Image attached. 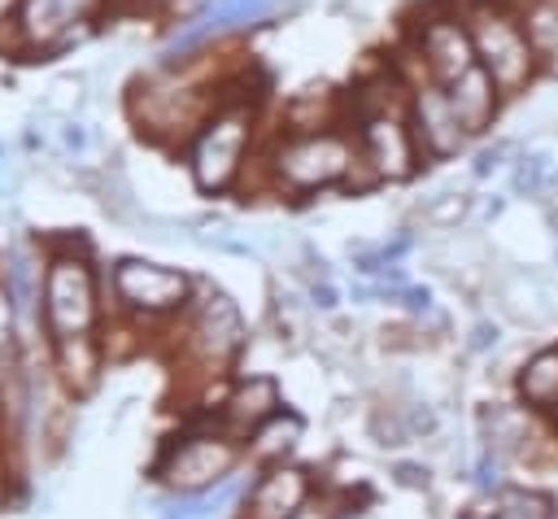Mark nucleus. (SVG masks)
<instances>
[{"label":"nucleus","mask_w":558,"mask_h":519,"mask_svg":"<svg viewBox=\"0 0 558 519\" xmlns=\"http://www.w3.org/2000/svg\"><path fill=\"white\" fill-rule=\"evenodd\" d=\"M257 126H262V92L253 87L248 70H235L227 83V96L183 144V166L201 196H227L244 188L253 170Z\"/></svg>","instance_id":"1"},{"label":"nucleus","mask_w":558,"mask_h":519,"mask_svg":"<svg viewBox=\"0 0 558 519\" xmlns=\"http://www.w3.org/2000/svg\"><path fill=\"white\" fill-rule=\"evenodd\" d=\"M353 170H357V140L349 122L318 126V131H279L270 135L266 153L253 161L257 188L292 201L349 188Z\"/></svg>","instance_id":"2"},{"label":"nucleus","mask_w":558,"mask_h":519,"mask_svg":"<svg viewBox=\"0 0 558 519\" xmlns=\"http://www.w3.org/2000/svg\"><path fill=\"white\" fill-rule=\"evenodd\" d=\"M100 270L83 236L44 240V292H39V327L48 340L100 331Z\"/></svg>","instance_id":"3"},{"label":"nucleus","mask_w":558,"mask_h":519,"mask_svg":"<svg viewBox=\"0 0 558 519\" xmlns=\"http://www.w3.org/2000/svg\"><path fill=\"white\" fill-rule=\"evenodd\" d=\"M466 31L475 39V57L480 65L493 74V83L501 87L506 100L523 96L536 79H545V65L523 31V17L514 9V0H458Z\"/></svg>","instance_id":"4"},{"label":"nucleus","mask_w":558,"mask_h":519,"mask_svg":"<svg viewBox=\"0 0 558 519\" xmlns=\"http://www.w3.org/2000/svg\"><path fill=\"white\" fill-rule=\"evenodd\" d=\"M401 57L392 61L405 79H436V83H453L458 74H466L471 65H480L475 57V39L466 31V17L458 9V0H427L418 4L405 26H401Z\"/></svg>","instance_id":"5"},{"label":"nucleus","mask_w":558,"mask_h":519,"mask_svg":"<svg viewBox=\"0 0 558 519\" xmlns=\"http://www.w3.org/2000/svg\"><path fill=\"white\" fill-rule=\"evenodd\" d=\"M248 345L244 314L222 288H196L192 305L179 318V362L201 379H227L235 358Z\"/></svg>","instance_id":"6"},{"label":"nucleus","mask_w":558,"mask_h":519,"mask_svg":"<svg viewBox=\"0 0 558 519\" xmlns=\"http://www.w3.org/2000/svg\"><path fill=\"white\" fill-rule=\"evenodd\" d=\"M109 297L113 310L135 327L179 323L196 297V279L179 266H161L148 257H118L109 266Z\"/></svg>","instance_id":"7"},{"label":"nucleus","mask_w":558,"mask_h":519,"mask_svg":"<svg viewBox=\"0 0 558 519\" xmlns=\"http://www.w3.org/2000/svg\"><path fill=\"white\" fill-rule=\"evenodd\" d=\"M244 458H248V445L240 436H231L227 427H218L214 419H205V427L183 432V436L161 445L153 475L166 488L192 497V493H209V488L227 484Z\"/></svg>","instance_id":"8"},{"label":"nucleus","mask_w":558,"mask_h":519,"mask_svg":"<svg viewBox=\"0 0 558 519\" xmlns=\"http://www.w3.org/2000/svg\"><path fill=\"white\" fill-rule=\"evenodd\" d=\"M118 13V0H17L13 9V61H48L100 31Z\"/></svg>","instance_id":"9"},{"label":"nucleus","mask_w":558,"mask_h":519,"mask_svg":"<svg viewBox=\"0 0 558 519\" xmlns=\"http://www.w3.org/2000/svg\"><path fill=\"white\" fill-rule=\"evenodd\" d=\"M405 113H410V126H414V140H418L427 166H432V161H453L458 153H466L471 135H466V126L458 122L445 83H436V79H427V74L410 79Z\"/></svg>","instance_id":"10"},{"label":"nucleus","mask_w":558,"mask_h":519,"mask_svg":"<svg viewBox=\"0 0 558 519\" xmlns=\"http://www.w3.org/2000/svg\"><path fill=\"white\" fill-rule=\"evenodd\" d=\"M314 497V475L296 462H270L240 502V519H292Z\"/></svg>","instance_id":"11"},{"label":"nucleus","mask_w":558,"mask_h":519,"mask_svg":"<svg viewBox=\"0 0 558 519\" xmlns=\"http://www.w3.org/2000/svg\"><path fill=\"white\" fill-rule=\"evenodd\" d=\"M275 410H283L279 384H275L270 375H248V379H235V384L222 393V401H218V410H214V423L227 427L231 436L248 440Z\"/></svg>","instance_id":"12"},{"label":"nucleus","mask_w":558,"mask_h":519,"mask_svg":"<svg viewBox=\"0 0 558 519\" xmlns=\"http://www.w3.org/2000/svg\"><path fill=\"white\" fill-rule=\"evenodd\" d=\"M48 362H52L57 384H61L70 397H87V393L100 384V375H105L109 349H105L100 331L61 336V340H48Z\"/></svg>","instance_id":"13"},{"label":"nucleus","mask_w":558,"mask_h":519,"mask_svg":"<svg viewBox=\"0 0 558 519\" xmlns=\"http://www.w3.org/2000/svg\"><path fill=\"white\" fill-rule=\"evenodd\" d=\"M445 92H449L453 113H458V122L466 126L471 140L484 135L488 126H497L506 96H501V87L493 83V74H488L484 65H471L466 74H458L453 83H445Z\"/></svg>","instance_id":"14"},{"label":"nucleus","mask_w":558,"mask_h":519,"mask_svg":"<svg viewBox=\"0 0 558 519\" xmlns=\"http://www.w3.org/2000/svg\"><path fill=\"white\" fill-rule=\"evenodd\" d=\"M514 388H519V397H523L527 410H554V401H558V345L536 349L519 366Z\"/></svg>","instance_id":"15"},{"label":"nucleus","mask_w":558,"mask_h":519,"mask_svg":"<svg viewBox=\"0 0 558 519\" xmlns=\"http://www.w3.org/2000/svg\"><path fill=\"white\" fill-rule=\"evenodd\" d=\"M301 432H305V423H301V414H292V410H275L244 445H248V458L253 462H283L296 445H301Z\"/></svg>","instance_id":"16"},{"label":"nucleus","mask_w":558,"mask_h":519,"mask_svg":"<svg viewBox=\"0 0 558 519\" xmlns=\"http://www.w3.org/2000/svg\"><path fill=\"white\" fill-rule=\"evenodd\" d=\"M22 358H26V336H22V314L13 301V288L0 275V397L17 384L22 375Z\"/></svg>","instance_id":"17"},{"label":"nucleus","mask_w":558,"mask_h":519,"mask_svg":"<svg viewBox=\"0 0 558 519\" xmlns=\"http://www.w3.org/2000/svg\"><path fill=\"white\" fill-rule=\"evenodd\" d=\"M484 436L493 454H523L532 440H541L532 432V410L523 406H488L484 410Z\"/></svg>","instance_id":"18"},{"label":"nucleus","mask_w":558,"mask_h":519,"mask_svg":"<svg viewBox=\"0 0 558 519\" xmlns=\"http://www.w3.org/2000/svg\"><path fill=\"white\" fill-rule=\"evenodd\" d=\"M554 174H558V166H554V153H545V148H523L519 157H514V166H510V188L519 192V196H541L549 183H554Z\"/></svg>","instance_id":"19"},{"label":"nucleus","mask_w":558,"mask_h":519,"mask_svg":"<svg viewBox=\"0 0 558 519\" xmlns=\"http://www.w3.org/2000/svg\"><path fill=\"white\" fill-rule=\"evenodd\" d=\"M501 519H558V502L541 488H506Z\"/></svg>","instance_id":"20"},{"label":"nucleus","mask_w":558,"mask_h":519,"mask_svg":"<svg viewBox=\"0 0 558 519\" xmlns=\"http://www.w3.org/2000/svg\"><path fill=\"white\" fill-rule=\"evenodd\" d=\"M471 209H475V196L471 192H436L423 205V222H432V227H458V222L471 218Z\"/></svg>","instance_id":"21"},{"label":"nucleus","mask_w":558,"mask_h":519,"mask_svg":"<svg viewBox=\"0 0 558 519\" xmlns=\"http://www.w3.org/2000/svg\"><path fill=\"white\" fill-rule=\"evenodd\" d=\"M506 157H510V144H506V140L484 144V148L475 153V161H471V174H475V179H488V174H497V170L506 166Z\"/></svg>","instance_id":"22"},{"label":"nucleus","mask_w":558,"mask_h":519,"mask_svg":"<svg viewBox=\"0 0 558 519\" xmlns=\"http://www.w3.org/2000/svg\"><path fill=\"white\" fill-rule=\"evenodd\" d=\"M340 506H344V493H314L292 519H340Z\"/></svg>","instance_id":"23"},{"label":"nucleus","mask_w":558,"mask_h":519,"mask_svg":"<svg viewBox=\"0 0 558 519\" xmlns=\"http://www.w3.org/2000/svg\"><path fill=\"white\" fill-rule=\"evenodd\" d=\"M61 144H65L70 153H83V148H87V131H83V122L65 118V122H61Z\"/></svg>","instance_id":"24"},{"label":"nucleus","mask_w":558,"mask_h":519,"mask_svg":"<svg viewBox=\"0 0 558 519\" xmlns=\"http://www.w3.org/2000/svg\"><path fill=\"white\" fill-rule=\"evenodd\" d=\"M174 0H122L118 13H166Z\"/></svg>","instance_id":"25"},{"label":"nucleus","mask_w":558,"mask_h":519,"mask_svg":"<svg viewBox=\"0 0 558 519\" xmlns=\"http://www.w3.org/2000/svg\"><path fill=\"white\" fill-rule=\"evenodd\" d=\"M488 345H497V327L484 318V323H475V327H471V349L480 353V349H488Z\"/></svg>","instance_id":"26"},{"label":"nucleus","mask_w":558,"mask_h":519,"mask_svg":"<svg viewBox=\"0 0 558 519\" xmlns=\"http://www.w3.org/2000/svg\"><path fill=\"white\" fill-rule=\"evenodd\" d=\"M310 297H314V305H323V310H331V305H336V288H331V283H314V288H310Z\"/></svg>","instance_id":"27"},{"label":"nucleus","mask_w":558,"mask_h":519,"mask_svg":"<svg viewBox=\"0 0 558 519\" xmlns=\"http://www.w3.org/2000/svg\"><path fill=\"white\" fill-rule=\"evenodd\" d=\"M501 209H506V196H493V201H488V205H484V214H488V218H497V214H501Z\"/></svg>","instance_id":"28"},{"label":"nucleus","mask_w":558,"mask_h":519,"mask_svg":"<svg viewBox=\"0 0 558 519\" xmlns=\"http://www.w3.org/2000/svg\"><path fill=\"white\" fill-rule=\"evenodd\" d=\"M0 502H4V454H0Z\"/></svg>","instance_id":"29"},{"label":"nucleus","mask_w":558,"mask_h":519,"mask_svg":"<svg viewBox=\"0 0 558 519\" xmlns=\"http://www.w3.org/2000/svg\"><path fill=\"white\" fill-rule=\"evenodd\" d=\"M549 414H554V419H558V401H554V410H549Z\"/></svg>","instance_id":"30"},{"label":"nucleus","mask_w":558,"mask_h":519,"mask_svg":"<svg viewBox=\"0 0 558 519\" xmlns=\"http://www.w3.org/2000/svg\"><path fill=\"white\" fill-rule=\"evenodd\" d=\"M0 157H4V148H0Z\"/></svg>","instance_id":"31"},{"label":"nucleus","mask_w":558,"mask_h":519,"mask_svg":"<svg viewBox=\"0 0 558 519\" xmlns=\"http://www.w3.org/2000/svg\"><path fill=\"white\" fill-rule=\"evenodd\" d=\"M118 4H122V0H118Z\"/></svg>","instance_id":"32"}]
</instances>
